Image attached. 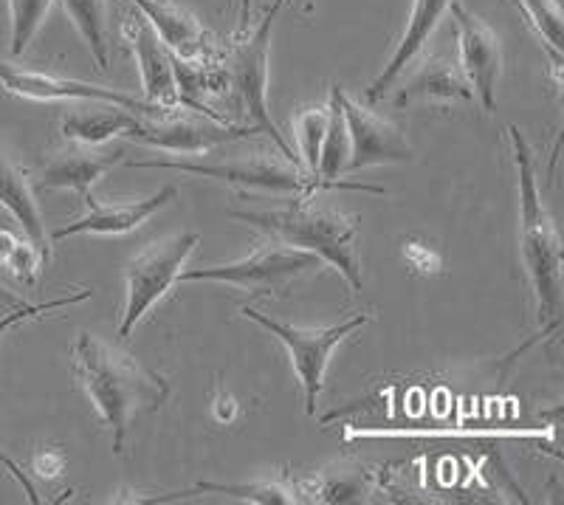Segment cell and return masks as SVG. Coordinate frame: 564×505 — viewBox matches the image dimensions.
Returning a JSON list of instances; mask_svg holds the SVG:
<instances>
[{
    "instance_id": "obj_1",
    "label": "cell",
    "mask_w": 564,
    "mask_h": 505,
    "mask_svg": "<svg viewBox=\"0 0 564 505\" xmlns=\"http://www.w3.org/2000/svg\"><path fill=\"white\" fill-rule=\"evenodd\" d=\"M70 373L110 429L116 454H122L130 427L159 412L170 398L167 378L90 331H79L70 347Z\"/></svg>"
},
{
    "instance_id": "obj_2",
    "label": "cell",
    "mask_w": 564,
    "mask_h": 505,
    "mask_svg": "<svg viewBox=\"0 0 564 505\" xmlns=\"http://www.w3.org/2000/svg\"><path fill=\"white\" fill-rule=\"evenodd\" d=\"M513 164H517V186H520V251L525 262L528 280L536 297V320L542 333H553L562 320V262L564 246L556 224L547 212L536 181V164L525 136L517 125H508Z\"/></svg>"
},
{
    "instance_id": "obj_3",
    "label": "cell",
    "mask_w": 564,
    "mask_h": 505,
    "mask_svg": "<svg viewBox=\"0 0 564 505\" xmlns=\"http://www.w3.org/2000/svg\"><path fill=\"white\" fill-rule=\"evenodd\" d=\"M226 215L265 232L280 244L311 251L327 266H334L350 282L352 291H361L365 286L359 262V221L334 206L316 204L314 195H300L285 209H229Z\"/></svg>"
},
{
    "instance_id": "obj_4",
    "label": "cell",
    "mask_w": 564,
    "mask_h": 505,
    "mask_svg": "<svg viewBox=\"0 0 564 505\" xmlns=\"http://www.w3.org/2000/svg\"><path fill=\"white\" fill-rule=\"evenodd\" d=\"M282 7H285V0H274V3L265 9L263 20H260L251 32H246L243 37L231 40V45H226L218 57V65L220 74H224V88L231 90L240 114H243L246 125L257 128L260 133L271 136L276 148H280V153L285 155V159L294 161V164H300V161H296V153L291 150L289 141H285V136L280 133V128H276L274 119H271L269 105H265L271 32H274V23L276 18H280ZM302 173H305V170H302Z\"/></svg>"
},
{
    "instance_id": "obj_5",
    "label": "cell",
    "mask_w": 564,
    "mask_h": 505,
    "mask_svg": "<svg viewBox=\"0 0 564 505\" xmlns=\"http://www.w3.org/2000/svg\"><path fill=\"white\" fill-rule=\"evenodd\" d=\"M240 316L257 322V325H263L271 336H276V340L285 345L296 378H300L302 384V393H305V412H308V416L316 412V401H319L322 387H325V373L327 362H330V353H334L347 336H352L361 325L370 322V314H356L350 316V320L330 327H296L289 325V322L271 320L269 314H260V311L251 305H240Z\"/></svg>"
},
{
    "instance_id": "obj_6",
    "label": "cell",
    "mask_w": 564,
    "mask_h": 505,
    "mask_svg": "<svg viewBox=\"0 0 564 505\" xmlns=\"http://www.w3.org/2000/svg\"><path fill=\"white\" fill-rule=\"evenodd\" d=\"M198 244V232H189V235L167 237V240L150 244L148 249H141L139 255L130 257L128 269H124V308L122 320H119V336L122 340H128L150 308L178 282L184 262L189 260Z\"/></svg>"
},
{
    "instance_id": "obj_7",
    "label": "cell",
    "mask_w": 564,
    "mask_h": 505,
    "mask_svg": "<svg viewBox=\"0 0 564 505\" xmlns=\"http://www.w3.org/2000/svg\"><path fill=\"white\" fill-rule=\"evenodd\" d=\"M139 128L128 136L130 141L186 155L209 153V150L224 148V144H231V141L251 139V136L260 133L251 125L226 122V119L198 114V110L184 108V105H178V108H159L155 114L139 116Z\"/></svg>"
},
{
    "instance_id": "obj_8",
    "label": "cell",
    "mask_w": 564,
    "mask_h": 505,
    "mask_svg": "<svg viewBox=\"0 0 564 505\" xmlns=\"http://www.w3.org/2000/svg\"><path fill=\"white\" fill-rule=\"evenodd\" d=\"M316 260L319 257L311 255V251L294 249V246L280 244V240L271 237V244L260 246L243 260L181 271L178 282H226V286L251 291L254 297H274L276 291L289 288V282L300 277L302 271L314 269Z\"/></svg>"
},
{
    "instance_id": "obj_9",
    "label": "cell",
    "mask_w": 564,
    "mask_h": 505,
    "mask_svg": "<svg viewBox=\"0 0 564 505\" xmlns=\"http://www.w3.org/2000/svg\"><path fill=\"white\" fill-rule=\"evenodd\" d=\"M128 166H150V170H178V173L200 175V179H218L238 184L243 190H265V192H289V195H314L308 179L300 164H291V159H269L265 153H257L251 159L231 161H200V159H150V161H128Z\"/></svg>"
},
{
    "instance_id": "obj_10",
    "label": "cell",
    "mask_w": 564,
    "mask_h": 505,
    "mask_svg": "<svg viewBox=\"0 0 564 505\" xmlns=\"http://www.w3.org/2000/svg\"><path fill=\"white\" fill-rule=\"evenodd\" d=\"M0 85L14 96L23 99H37V103H57V99H83V103H110L130 110L135 116H150L159 110V105H150L139 96H130L124 90L105 88V85H90L83 79H68L52 74V71L32 68V65L9 63L0 60Z\"/></svg>"
},
{
    "instance_id": "obj_11",
    "label": "cell",
    "mask_w": 564,
    "mask_h": 505,
    "mask_svg": "<svg viewBox=\"0 0 564 505\" xmlns=\"http://www.w3.org/2000/svg\"><path fill=\"white\" fill-rule=\"evenodd\" d=\"M455 20L457 57H460V74L471 88V96L480 99L482 108L491 114L497 108V83L502 74V43L477 14L468 12L463 3L449 7Z\"/></svg>"
},
{
    "instance_id": "obj_12",
    "label": "cell",
    "mask_w": 564,
    "mask_h": 505,
    "mask_svg": "<svg viewBox=\"0 0 564 505\" xmlns=\"http://www.w3.org/2000/svg\"><path fill=\"white\" fill-rule=\"evenodd\" d=\"M339 103L345 110L347 139H350V159H347V175L367 170V166L381 164H401L412 159V148L406 144L404 133L384 119V116L372 114L352 103L345 88L339 85Z\"/></svg>"
},
{
    "instance_id": "obj_13",
    "label": "cell",
    "mask_w": 564,
    "mask_h": 505,
    "mask_svg": "<svg viewBox=\"0 0 564 505\" xmlns=\"http://www.w3.org/2000/svg\"><path fill=\"white\" fill-rule=\"evenodd\" d=\"M178 198V190L175 186H164L150 198H135V201H116V204H102L94 195H88L83 218H77L74 224L59 226L57 232H52V240H65V237L74 235H124V232L139 229L144 221H150L159 209L170 204V201Z\"/></svg>"
},
{
    "instance_id": "obj_14",
    "label": "cell",
    "mask_w": 564,
    "mask_h": 505,
    "mask_svg": "<svg viewBox=\"0 0 564 505\" xmlns=\"http://www.w3.org/2000/svg\"><path fill=\"white\" fill-rule=\"evenodd\" d=\"M122 34L133 45L135 60H139L141 85H144V103L159 105V108H178V83H175L173 54L161 43L159 32L150 26V20L128 18L122 26Z\"/></svg>"
},
{
    "instance_id": "obj_15",
    "label": "cell",
    "mask_w": 564,
    "mask_h": 505,
    "mask_svg": "<svg viewBox=\"0 0 564 505\" xmlns=\"http://www.w3.org/2000/svg\"><path fill=\"white\" fill-rule=\"evenodd\" d=\"M130 3L150 20V26L159 32L161 43L167 45L173 57L186 63H215L220 57L204 26L193 14L175 7L173 0H130Z\"/></svg>"
},
{
    "instance_id": "obj_16",
    "label": "cell",
    "mask_w": 564,
    "mask_h": 505,
    "mask_svg": "<svg viewBox=\"0 0 564 505\" xmlns=\"http://www.w3.org/2000/svg\"><path fill=\"white\" fill-rule=\"evenodd\" d=\"M455 0H412V12L410 20H406V29L401 34V43L395 45L390 63L384 65L379 77L372 79V85L367 88V99L370 103H379L395 88V83L401 79L406 68H412L421 52L426 49L430 37L435 34L437 23L443 20V14L449 12V7Z\"/></svg>"
},
{
    "instance_id": "obj_17",
    "label": "cell",
    "mask_w": 564,
    "mask_h": 505,
    "mask_svg": "<svg viewBox=\"0 0 564 505\" xmlns=\"http://www.w3.org/2000/svg\"><path fill=\"white\" fill-rule=\"evenodd\" d=\"M124 153H94L85 144L68 150H54L45 159L37 181H32L34 192L43 190H74L83 198L90 195V186L97 184L105 173H110Z\"/></svg>"
},
{
    "instance_id": "obj_18",
    "label": "cell",
    "mask_w": 564,
    "mask_h": 505,
    "mask_svg": "<svg viewBox=\"0 0 564 505\" xmlns=\"http://www.w3.org/2000/svg\"><path fill=\"white\" fill-rule=\"evenodd\" d=\"M0 206L18 221L20 232L32 240L43 262L52 260V246H48L52 237H48V229H45L32 179H29L23 166L12 164L3 153H0Z\"/></svg>"
},
{
    "instance_id": "obj_19",
    "label": "cell",
    "mask_w": 564,
    "mask_h": 505,
    "mask_svg": "<svg viewBox=\"0 0 564 505\" xmlns=\"http://www.w3.org/2000/svg\"><path fill=\"white\" fill-rule=\"evenodd\" d=\"M395 85V105H410L415 99H471V88L460 68L446 57L421 60V65L406 68Z\"/></svg>"
},
{
    "instance_id": "obj_20",
    "label": "cell",
    "mask_w": 564,
    "mask_h": 505,
    "mask_svg": "<svg viewBox=\"0 0 564 505\" xmlns=\"http://www.w3.org/2000/svg\"><path fill=\"white\" fill-rule=\"evenodd\" d=\"M139 116L110 103H90L88 108H74L63 116L59 130L68 141L85 148H97L113 136H130L139 128Z\"/></svg>"
},
{
    "instance_id": "obj_21",
    "label": "cell",
    "mask_w": 564,
    "mask_h": 505,
    "mask_svg": "<svg viewBox=\"0 0 564 505\" xmlns=\"http://www.w3.org/2000/svg\"><path fill=\"white\" fill-rule=\"evenodd\" d=\"M347 159H350V139H347V122L345 110L339 103V85L330 88V99H327V130L322 139L319 150V164H316V181L322 186H352V190H370L381 192L379 186H365V184H341L339 175H345Z\"/></svg>"
},
{
    "instance_id": "obj_22",
    "label": "cell",
    "mask_w": 564,
    "mask_h": 505,
    "mask_svg": "<svg viewBox=\"0 0 564 505\" xmlns=\"http://www.w3.org/2000/svg\"><path fill=\"white\" fill-rule=\"evenodd\" d=\"M68 12L70 23L77 26L79 37L88 45L90 57L99 71L108 68L110 60V37H108V12L105 0H59Z\"/></svg>"
},
{
    "instance_id": "obj_23",
    "label": "cell",
    "mask_w": 564,
    "mask_h": 505,
    "mask_svg": "<svg viewBox=\"0 0 564 505\" xmlns=\"http://www.w3.org/2000/svg\"><path fill=\"white\" fill-rule=\"evenodd\" d=\"M195 494H226V497L251 499V503H296V494L280 483H198L184 492H170L153 497V503H173V499L195 497Z\"/></svg>"
},
{
    "instance_id": "obj_24",
    "label": "cell",
    "mask_w": 564,
    "mask_h": 505,
    "mask_svg": "<svg viewBox=\"0 0 564 505\" xmlns=\"http://www.w3.org/2000/svg\"><path fill=\"white\" fill-rule=\"evenodd\" d=\"M517 7L522 9V14L528 18V23L533 26V32L539 34V40L545 43L547 54H551L553 71H556L558 79V68H562V9H558L556 0H517Z\"/></svg>"
},
{
    "instance_id": "obj_25",
    "label": "cell",
    "mask_w": 564,
    "mask_h": 505,
    "mask_svg": "<svg viewBox=\"0 0 564 505\" xmlns=\"http://www.w3.org/2000/svg\"><path fill=\"white\" fill-rule=\"evenodd\" d=\"M296 141H300V155H302V170L308 175L311 192L319 190V181H316V164H319V150L322 139H325L327 130V105L319 108H305L296 116Z\"/></svg>"
},
{
    "instance_id": "obj_26",
    "label": "cell",
    "mask_w": 564,
    "mask_h": 505,
    "mask_svg": "<svg viewBox=\"0 0 564 505\" xmlns=\"http://www.w3.org/2000/svg\"><path fill=\"white\" fill-rule=\"evenodd\" d=\"M52 3L54 0H9V18H12L9 20V29H12L9 52H12V57H23L26 54V49L37 37Z\"/></svg>"
},
{
    "instance_id": "obj_27",
    "label": "cell",
    "mask_w": 564,
    "mask_h": 505,
    "mask_svg": "<svg viewBox=\"0 0 564 505\" xmlns=\"http://www.w3.org/2000/svg\"><path fill=\"white\" fill-rule=\"evenodd\" d=\"M0 266H7L26 286H34L45 262L26 235L20 237L9 229H0Z\"/></svg>"
},
{
    "instance_id": "obj_28",
    "label": "cell",
    "mask_w": 564,
    "mask_h": 505,
    "mask_svg": "<svg viewBox=\"0 0 564 505\" xmlns=\"http://www.w3.org/2000/svg\"><path fill=\"white\" fill-rule=\"evenodd\" d=\"M90 288H85V291H79V294H70V297H59V300H52V302H43V305H18L12 308L9 314L0 316V336L9 331V327H18L20 322H26V320H34V316L45 314V311H57V308H65V305H77V302H85L90 300Z\"/></svg>"
},
{
    "instance_id": "obj_29",
    "label": "cell",
    "mask_w": 564,
    "mask_h": 505,
    "mask_svg": "<svg viewBox=\"0 0 564 505\" xmlns=\"http://www.w3.org/2000/svg\"><path fill=\"white\" fill-rule=\"evenodd\" d=\"M34 469H37V474H43V477H54V474L63 472V454H57V452L37 454Z\"/></svg>"
},
{
    "instance_id": "obj_30",
    "label": "cell",
    "mask_w": 564,
    "mask_h": 505,
    "mask_svg": "<svg viewBox=\"0 0 564 505\" xmlns=\"http://www.w3.org/2000/svg\"><path fill=\"white\" fill-rule=\"evenodd\" d=\"M23 305V300H20L14 291H9L7 286H0V308H18Z\"/></svg>"
},
{
    "instance_id": "obj_31",
    "label": "cell",
    "mask_w": 564,
    "mask_h": 505,
    "mask_svg": "<svg viewBox=\"0 0 564 505\" xmlns=\"http://www.w3.org/2000/svg\"><path fill=\"white\" fill-rule=\"evenodd\" d=\"M0 458H3V452H0Z\"/></svg>"
}]
</instances>
